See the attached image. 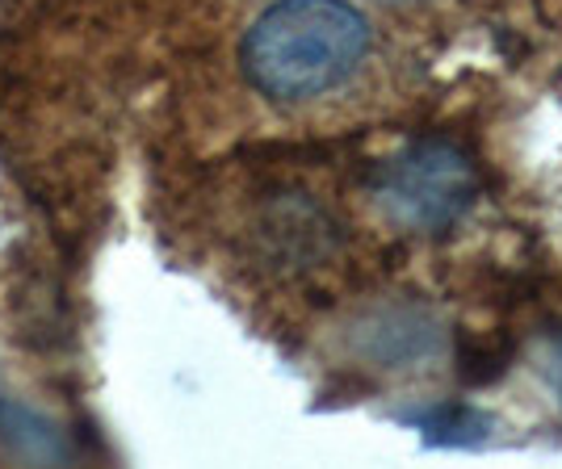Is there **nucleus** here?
<instances>
[{
	"mask_svg": "<svg viewBox=\"0 0 562 469\" xmlns=\"http://www.w3.org/2000/svg\"><path fill=\"white\" fill-rule=\"evenodd\" d=\"M336 227L328 222V214L319 210L315 202H306L303 193H290L273 202L265 218H260V243H265V256L278 268H306V264H319L324 252L336 239Z\"/></svg>",
	"mask_w": 562,
	"mask_h": 469,
	"instance_id": "3",
	"label": "nucleus"
},
{
	"mask_svg": "<svg viewBox=\"0 0 562 469\" xmlns=\"http://www.w3.org/2000/svg\"><path fill=\"white\" fill-rule=\"evenodd\" d=\"M370 50V22L349 0H278L260 13L239 59L252 89L299 105L345 84Z\"/></svg>",
	"mask_w": 562,
	"mask_h": 469,
	"instance_id": "1",
	"label": "nucleus"
},
{
	"mask_svg": "<svg viewBox=\"0 0 562 469\" xmlns=\"http://www.w3.org/2000/svg\"><path fill=\"white\" fill-rule=\"evenodd\" d=\"M412 423H420L432 445H479L487 436V415L474 407H437L432 415Z\"/></svg>",
	"mask_w": 562,
	"mask_h": 469,
	"instance_id": "5",
	"label": "nucleus"
},
{
	"mask_svg": "<svg viewBox=\"0 0 562 469\" xmlns=\"http://www.w3.org/2000/svg\"><path fill=\"white\" fill-rule=\"evenodd\" d=\"M546 381L554 386V394L562 399V328H546Z\"/></svg>",
	"mask_w": 562,
	"mask_h": 469,
	"instance_id": "7",
	"label": "nucleus"
},
{
	"mask_svg": "<svg viewBox=\"0 0 562 469\" xmlns=\"http://www.w3.org/2000/svg\"><path fill=\"white\" fill-rule=\"evenodd\" d=\"M479 197L474 160L458 142L420 139L378 168L374 202L395 227L416 234L449 231Z\"/></svg>",
	"mask_w": 562,
	"mask_h": 469,
	"instance_id": "2",
	"label": "nucleus"
},
{
	"mask_svg": "<svg viewBox=\"0 0 562 469\" xmlns=\"http://www.w3.org/2000/svg\"><path fill=\"white\" fill-rule=\"evenodd\" d=\"M0 448L22 461H38V466H59L71 457V441L59 423L34 407L4 399H0Z\"/></svg>",
	"mask_w": 562,
	"mask_h": 469,
	"instance_id": "4",
	"label": "nucleus"
},
{
	"mask_svg": "<svg viewBox=\"0 0 562 469\" xmlns=\"http://www.w3.org/2000/svg\"><path fill=\"white\" fill-rule=\"evenodd\" d=\"M508 356H513V348H508L504 340H499V344L462 340V344H458V374L467 377L470 386H483V381H495V377L504 374Z\"/></svg>",
	"mask_w": 562,
	"mask_h": 469,
	"instance_id": "6",
	"label": "nucleus"
}]
</instances>
